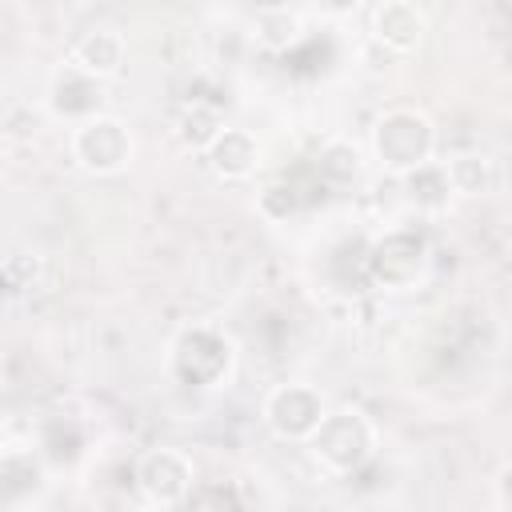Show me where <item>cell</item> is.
Here are the masks:
<instances>
[{"label":"cell","instance_id":"6da1fadb","mask_svg":"<svg viewBox=\"0 0 512 512\" xmlns=\"http://www.w3.org/2000/svg\"><path fill=\"white\" fill-rule=\"evenodd\" d=\"M432 144H436V132H432L428 116H420L412 108H396V112L380 116L372 128V148H376L380 164L392 172H412V168L428 164Z\"/></svg>","mask_w":512,"mask_h":512},{"label":"cell","instance_id":"ac0fdd59","mask_svg":"<svg viewBox=\"0 0 512 512\" xmlns=\"http://www.w3.org/2000/svg\"><path fill=\"white\" fill-rule=\"evenodd\" d=\"M312 4H316L320 12H328V16H348L360 0H312Z\"/></svg>","mask_w":512,"mask_h":512},{"label":"cell","instance_id":"5bb4252c","mask_svg":"<svg viewBox=\"0 0 512 512\" xmlns=\"http://www.w3.org/2000/svg\"><path fill=\"white\" fill-rule=\"evenodd\" d=\"M80 432L72 420H48L44 432H40V452L52 460V464H72L80 456Z\"/></svg>","mask_w":512,"mask_h":512},{"label":"cell","instance_id":"7a4b0ae2","mask_svg":"<svg viewBox=\"0 0 512 512\" xmlns=\"http://www.w3.org/2000/svg\"><path fill=\"white\" fill-rule=\"evenodd\" d=\"M372 452V424L360 412H332L312 432V456L332 472H352Z\"/></svg>","mask_w":512,"mask_h":512},{"label":"cell","instance_id":"ba28073f","mask_svg":"<svg viewBox=\"0 0 512 512\" xmlns=\"http://www.w3.org/2000/svg\"><path fill=\"white\" fill-rule=\"evenodd\" d=\"M100 100H104L100 76H92V72H84V68H76V64H64V68L52 76V88H48L52 112H60V116H84V120H88V116H96Z\"/></svg>","mask_w":512,"mask_h":512},{"label":"cell","instance_id":"9c48e42d","mask_svg":"<svg viewBox=\"0 0 512 512\" xmlns=\"http://www.w3.org/2000/svg\"><path fill=\"white\" fill-rule=\"evenodd\" d=\"M372 28H376V40L380 44H388V48H396V52H408V48H416L420 40H424V12L416 8V4H408V0H388V4H380L376 8V16H372Z\"/></svg>","mask_w":512,"mask_h":512},{"label":"cell","instance_id":"ffe728a7","mask_svg":"<svg viewBox=\"0 0 512 512\" xmlns=\"http://www.w3.org/2000/svg\"><path fill=\"white\" fill-rule=\"evenodd\" d=\"M256 4H268V8H280L284 0H256Z\"/></svg>","mask_w":512,"mask_h":512},{"label":"cell","instance_id":"e0dca14e","mask_svg":"<svg viewBox=\"0 0 512 512\" xmlns=\"http://www.w3.org/2000/svg\"><path fill=\"white\" fill-rule=\"evenodd\" d=\"M184 504H192V508H200V504H232V508H236L240 496H236L232 488H192Z\"/></svg>","mask_w":512,"mask_h":512},{"label":"cell","instance_id":"277c9868","mask_svg":"<svg viewBox=\"0 0 512 512\" xmlns=\"http://www.w3.org/2000/svg\"><path fill=\"white\" fill-rule=\"evenodd\" d=\"M228 360H232V348L220 332L212 328H188L180 340H176V352H172V368L184 384H196V388H208L216 384L224 372H228Z\"/></svg>","mask_w":512,"mask_h":512},{"label":"cell","instance_id":"7c38bea8","mask_svg":"<svg viewBox=\"0 0 512 512\" xmlns=\"http://www.w3.org/2000/svg\"><path fill=\"white\" fill-rule=\"evenodd\" d=\"M404 188H408V200L416 208H444L448 204V192H452V176L448 168H436V164H420L412 172H404Z\"/></svg>","mask_w":512,"mask_h":512},{"label":"cell","instance_id":"5b68a950","mask_svg":"<svg viewBox=\"0 0 512 512\" xmlns=\"http://www.w3.org/2000/svg\"><path fill=\"white\" fill-rule=\"evenodd\" d=\"M324 416H328L324 412V400L308 384H280L264 400V420L284 440H312V432L320 428Z\"/></svg>","mask_w":512,"mask_h":512},{"label":"cell","instance_id":"30bf717a","mask_svg":"<svg viewBox=\"0 0 512 512\" xmlns=\"http://www.w3.org/2000/svg\"><path fill=\"white\" fill-rule=\"evenodd\" d=\"M256 156H260V148H256V140H252L244 128H224V132L208 144V164H212V172L224 176V180L248 176V172L256 168Z\"/></svg>","mask_w":512,"mask_h":512},{"label":"cell","instance_id":"2e32d148","mask_svg":"<svg viewBox=\"0 0 512 512\" xmlns=\"http://www.w3.org/2000/svg\"><path fill=\"white\" fill-rule=\"evenodd\" d=\"M448 176H452L456 192H480V188H488V160L484 156H460L448 164Z\"/></svg>","mask_w":512,"mask_h":512},{"label":"cell","instance_id":"9a60e30c","mask_svg":"<svg viewBox=\"0 0 512 512\" xmlns=\"http://www.w3.org/2000/svg\"><path fill=\"white\" fill-rule=\"evenodd\" d=\"M356 168H360V152H356L352 144H344V140H332V144L320 152V160H316V172H320L324 180H332V184L356 176Z\"/></svg>","mask_w":512,"mask_h":512},{"label":"cell","instance_id":"8992f818","mask_svg":"<svg viewBox=\"0 0 512 512\" xmlns=\"http://www.w3.org/2000/svg\"><path fill=\"white\" fill-rule=\"evenodd\" d=\"M420 268H424V240L416 232H392L368 256V272L384 288H408L420 276Z\"/></svg>","mask_w":512,"mask_h":512},{"label":"cell","instance_id":"8fae6325","mask_svg":"<svg viewBox=\"0 0 512 512\" xmlns=\"http://www.w3.org/2000/svg\"><path fill=\"white\" fill-rule=\"evenodd\" d=\"M72 64L104 80V76L120 72V64H124V40H120L112 28H92V32H84V36L76 40Z\"/></svg>","mask_w":512,"mask_h":512},{"label":"cell","instance_id":"d6986e66","mask_svg":"<svg viewBox=\"0 0 512 512\" xmlns=\"http://www.w3.org/2000/svg\"><path fill=\"white\" fill-rule=\"evenodd\" d=\"M500 500H504V504H512V468H504V472H500Z\"/></svg>","mask_w":512,"mask_h":512},{"label":"cell","instance_id":"52a82bcc","mask_svg":"<svg viewBox=\"0 0 512 512\" xmlns=\"http://www.w3.org/2000/svg\"><path fill=\"white\" fill-rule=\"evenodd\" d=\"M136 484L152 504H180L192 492V464L172 448L148 452L136 468Z\"/></svg>","mask_w":512,"mask_h":512},{"label":"cell","instance_id":"4fadbf2b","mask_svg":"<svg viewBox=\"0 0 512 512\" xmlns=\"http://www.w3.org/2000/svg\"><path fill=\"white\" fill-rule=\"evenodd\" d=\"M220 132H224V124H220V112H216L212 104H192V108L180 116V140H184L188 148H208Z\"/></svg>","mask_w":512,"mask_h":512},{"label":"cell","instance_id":"3957f363","mask_svg":"<svg viewBox=\"0 0 512 512\" xmlns=\"http://www.w3.org/2000/svg\"><path fill=\"white\" fill-rule=\"evenodd\" d=\"M72 156L80 160V168L88 172H116L124 168V160L132 156V136L120 120L112 116H88L76 132H72Z\"/></svg>","mask_w":512,"mask_h":512}]
</instances>
